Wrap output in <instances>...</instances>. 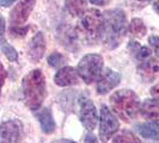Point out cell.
Instances as JSON below:
<instances>
[{
    "instance_id": "8fae6325",
    "label": "cell",
    "mask_w": 159,
    "mask_h": 143,
    "mask_svg": "<svg viewBox=\"0 0 159 143\" xmlns=\"http://www.w3.org/2000/svg\"><path fill=\"white\" fill-rule=\"evenodd\" d=\"M54 81L56 85L66 87V86H72L77 85L79 82V76H78V71H75L73 67H64L55 74Z\"/></svg>"
},
{
    "instance_id": "83f0119b",
    "label": "cell",
    "mask_w": 159,
    "mask_h": 143,
    "mask_svg": "<svg viewBox=\"0 0 159 143\" xmlns=\"http://www.w3.org/2000/svg\"><path fill=\"white\" fill-rule=\"evenodd\" d=\"M17 0H0V6L2 7H8L11 6L13 2H16Z\"/></svg>"
},
{
    "instance_id": "7a4b0ae2",
    "label": "cell",
    "mask_w": 159,
    "mask_h": 143,
    "mask_svg": "<svg viewBox=\"0 0 159 143\" xmlns=\"http://www.w3.org/2000/svg\"><path fill=\"white\" fill-rule=\"evenodd\" d=\"M22 88L25 105L32 111H37L47 95V86L43 73L40 69H34L28 73L24 76Z\"/></svg>"
},
{
    "instance_id": "44dd1931",
    "label": "cell",
    "mask_w": 159,
    "mask_h": 143,
    "mask_svg": "<svg viewBox=\"0 0 159 143\" xmlns=\"http://www.w3.org/2000/svg\"><path fill=\"white\" fill-rule=\"evenodd\" d=\"M1 49H2L5 56L7 57L11 62H16L17 60H18V53H17V50L12 46H10L8 43H6L5 41H1Z\"/></svg>"
},
{
    "instance_id": "4dcf8cb0",
    "label": "cell",
    "mask_w": 159,
    "mask_h": 143,
    "mask_svg": "<svg viewBox=\"0 0 159 143\" xmlns=\"http://www.w3.org/2000/svg\"><path fill=\"white\" fill-rule=\"evenodd\" d=\"M151 93L152 94H158L159 93V82L156 86H153V87L151 88Z\"/></svg>"
},
{
    "instance_id": "2e32d148",
    "label": "cell",
    "mask_w": 159,
    "mask_h": 143,
    "mask_svg": "<svg viewBox=\"0 0 159 143\" xmlns=\"http://www.w3.org/2000/svg\"><path fill=\"white\" fill-rule=\"evenodd\" d=\"M78 32L74 31L72 28H64L59 31V40L64 47L68 48L71 50L77 49V41H78Z\"/></svg>"
},
{
    "instance_id": "d6a6232c",
    "label": "cell",
    "mask_w": 159,
    "mask_h": 143,
    "mask_svg": "<svg viewBox=\"0 0 159 143\" xmlns=\"http://www.w3.org/2000/svg\"><path fill=\"white\" fill-rule=\"evenodd\" d=\"M153 7H154V11H156V12H157V13L159 15V0H158V1H156V2H154Z\"/></svg>"
},
{
    "instance_id": "9c48e42d",
    "label": "cell",
    "mask_w": 159,
    "mask_h": 143,
    "mask_svg": "<svg viewBox=\"0 0 159 143\" xmlns=\"http://www.w3.org/2000/svg\"><path fill=\"white\" fill-rule=\"evenodd\" d=\"M36 0H20L10 13V23L12 26H22L34 10Z\"/></svg>"
},
{
    "instance_id": "836d02e7",
    "label": "cell",
    "mask_w": 159,
    "mask_h": 143,
    "mask_svg": "<svg viewBox=\"0 0 159 143\" xmlns=\"http://www.w3.org/2000/svg\"><path fill=\"white\" fill-rule=\"evenodd\" d=\"M139 1H148V0H139Z\"/></svg>"
},
{
    "instance_id": "5b68a950",
    "label": "cell",
    "mask_w": 159,
    "mask_h": 143,
    "mask_svg": "<svg viewBox=\"0 0 159 143\" xmlns=\"http://www.w3.org/2000/svg\"><path fill=\"white\" fill-rule=\"evenodd\" d=\"M103 69V58L98 54H89L80 60L78 64V74L86 84H92L99 79Z\"/></svg>"
},
{
    "instance_id": "f546056e",
    "label": "cell",
    "mask_w": 159,
    "mask_h": 143,
    "mask_svg": "<svg viewBox=\"0 0 159 143\" xmlns=\"http://www.w3.org/2000/svg\"><path fill=\"white\" fill-rule=\"evenodd\" d=\"M93 5H104V4H108L110 0H90Z\"/></svg>"
},
{
    "instance_id": "1f68e13d",
    "label": "cell",
    "mask_w": 159,
    "mask_h": 143,
    "mask_svg": "<svg viewBox=\"0 0 159 143\" xmlns=\"http://www.w3.org/2000/svg\"><path fill=\"white\" fill-rule=\"evenodd\" d=\"M53 143H75V142H73L71 140H59V141H55V142Z\"/></svg>"
},
{
    "instance_id": "7c38bea8",
    "label": "cell",
    "mask_w": 159,
    "mask_h": 143,
    "mask_svg": "<svg viewBox=\"0 0 159 143\" xmlns=\"http://www.w3.org/2000/svg\"><path fill=\"white\" fill-rule=\"evenodd\" d=\"M46 51V41L42 32H37L29 44V57L32 62H39Z\"/></svg>"
},
{
    "instance_id": "ac0fdd59",
    "label": "cell",
    "mask_w": 159,
    "mask_h": 143,
    "mask_svg": "<svg viewBox=\"0 0 159 143\" xmlns=\"http://www.w3.org/2000/svg\"><path fill=\"white\" fill-rule=\"evenodd\" d=\"M66 8L67 11L74 17H81L86 12V0H66Z\"/></svg>"
},
{
    "instance_id": "603a6c76",
    "label": "cell",
    "mask_w": 159,
    "mask_h": 143,
    "mask_svg": "<svg viewBox=\"0 0 159 143\" xmlns=\"http://www.w3.org/2000/svg\"><path fill=\"white\" fill-rule=\"evenodd\" d=\"M65 58L64 56L61 55V54H59V53H54V54H52V55L48 57V63L50 64L52 67H60L61 64L64 63Z\"/></svg>"
},
{
    "instance_id": "3957f363",
    "label": "cell",
    "mask_w": 159,
    "mask_h": 143,
    "mask_svg": "<svg viewBox=\"0 0 159 143\" xmlns=\"http://www.w3.org/2000/svg\"><path fill=\"white\" fill-rule=\"evenodd\" d=\"M112 109L121 118L126 122L134 119L140 111V102L138 95L130 89L116 91L110 97Z\"/></svg>"
},
{
    "instance_id": "6da1fadb",
    "label": "cell",
    "mask_w": 159,
    "mask_h": 143,
    "mask_svg": "<svg viewBox=\"0 0 159 143\" xmlns=\"http://www.w3.org/2000/svg\"><path fill=\"white\" fill-rule=\"evenodd\" d=\"M127 32V18L122 10L115 8L103 13L101 41L109 49H115Z\"/></svg>"
},
{
    "instance_id": "ba28073f",
    "label": "cell",
    "mask_w": 159,
    "mask_h": 143,
    "mask_svg": "<svg viewBox=\"0 0 159 143\" xmlns=\"http://www.w3.org/2000/svg\"><path fill=\"white\" fill-rule=\"evenodd\" d=\"M23 136V125L19 120H6L0 125V143H18Z\"/></svg>"
},
{
    "instance_id": "cb8c5ba5",
    "label": "cell",
    "mask_w": 159,
    "mask_h": 143,
    "mask_svg": "<svg viewBox=\"0 0 159 143\" xmlns=\"http://www.w3.org/2000/svg\"><path fill=\"white\" fill-rule=\"evenodd\" d=\"M28 29L29 28H26V26H11V33H12V36H15V37H23L24 35L28 32Z\"/></svg>"
},
{
    "instance_id": "e0dca14e",
    "label": "cell",
    "mask_w": 159,
    "mask_h": 143,
    "mask_svg": "<svg viewBox=\"0 0 159 143\" xmlns=\"http://www.w3.org/2000/svg\"><path fill=\"white\" fill-rule=\"evenodd\" d=\"M136 130L145 138L159 140V123L158 122H148L136 127Z\"/></svg>"
},
{
    "instance_id": "7402d4cb",
    "label": "cell",
    "mask_w": 159,
    "mask_h": 143,
    "mask_svg": "<svg viewBox=\"0 0 159 143\" xmlns=\"http://www.w3.org/2000/svg\"><path fill=\"white\" fill-rule=\"evenodd\" d=\"M134 53H135V57L139 61H141V62L146 61L151 56V50L147 47H140V46H138V49L134 50Z\"/></svg>"
},
{
    "instance_id": "d6986e66",
    "label": "cell",
    "mask_w": 159,
    "mask_h": 143,
    "mask_svg": "<svg viewBox=\"0 0 159 143\" xmlns=\"http://www.w3.org/2000/svg\"><path fill=\"white\" fill-rule=\"evenodd\" d=\"M129 31L130 33L134 36V37H143L145 35H146V31H147V29H146V26H145V24L141 19H139V18H135V19H133L130 24H129Z\"/></svg>"
},
{
    "instance_id": "9a60e30c",
    "label": "cell",
    "mask_w": 159,
    "mask_h": 143,
    "mask_svg": "<svg viewBox=\"0 0 159 143\" xmlns=\"http://www.w3.org/2000/svg\"><path fill=\"white\" fill-rule=\"evenodd\" d=\"M140 112L145 118L159 123V98L146 99L140 107Z\"/></svg>"
},
{
    "instance_id": "30bf717a",
    "label": "cell",
    "mask_w": 159,
    "mask_h": 143,
    "mask_svg": "<svg viewBox=\"0 0 159 143\" xmlns=\"http://www.w3.org/2000/svg\"><path fill=\"white\" fill-rule=\"evenodd\" d=\"M120 81H121L120 73L112 71L110 68H105L98 79V84H97L98 94H107L112 88H115L119 85Z\"/></svg>"
},
{
    "instance_id": "484cf974",
    "label": "cell",
    "mask_w": 159,
    "mask_h": 143,
    "mask_svg": "<svg viewBox=\"0 0 159 143\" xmlns=\"http://www.w3.org/2000/svg\"><path fill=\"white\" fill-rule=\"evenodd\" d=\"M6 76H7V73H6V71H5V68H4L2 63L0 62V92H1V88H2L4 84H5Z\"/></svg>"
},
{
    "instance_id": "4fadbf2b",
    "label": "cell",
    "mask_w": 159,
    "mask_h": 143,
    "mask_svg": "<svg viewBox=\"0 0 159 143\" xmlns=\"http://www.w3.org/2000/svg\"><path fill=\"white\" fill-rule=\"evenodd\" d=\"M35 116L39 119L42 128V131L44 134H53L55 131V122L53 118V115L49 107H43V109H39L37 111H35Z\"/></svg>"
},
{
    "instance_id": "277c9868",
    "label": "cell",
    "mask_w": 159,
    "mask_h": 143,
    "mask_svg": "<svg viewBox=\"0 0 159 143\" xmlns=\"http://www.w3.org/2000/svg\"><path fill=\"white\" fill-rule=\"evenodd\" d=\"M103 15L95 8L86 11L80 18L78 25V33L81 40L89 44H96L101 40Z\"/></svg>"
},
{
    "instance_id": "5bb4252c",
    "label": "cell",
    "mask_w": 159,
    "mask_h": 143,
    "mask_svg": "<svg viewBox=\"0 0 159 143\" xmlns=\"http://www.w3.org/2000/svg\"><path fill=\"white\" fill-rule=\"evenodd\" d=\"M138 72L146 82L153 81L159 74V62L153 58L143 61V63L138 67Z\"/></svg>"
},
{
    "instance_id": "f1b7e54d",
    "label": "cell",
    "mask_w": 159,
    "mask_h": 143,
    "mask_svg": "<svg viewBox=\"0 0 159 143\" xmlns=\"http://www.w3.org/2000/svg\"><path fill=\"white\" fill-rule=\"evenodd\" d=\"M85 143H98V141L93 135L89 134V135L85 136Z\"/></svg>"
},
{
    "instance_id": "ffe728a7",
    "label": "cell",
    "mask_w": 159,
    "mask_h": 143,
    "mask_svg": "<svg viewBox=\"0 0 159 143\" xmlns=\"http://www.w3.org/2000/svg\"><path fill=\"white\" fill-rule=\"evenodd\" d=\"M114 143H141L140 140L130 131H122L117 136L114 137Z\"/></svg>"
},
{
    "instance_id": "4316f807",
    "label": "cell",
    "mask_w": 159,
    "mask_h": 143,
    "mask_svg": "<svg viewBox=\"0 0 159 143\" xmlns=\"http://www.w3.org/2000/svg\"><path fill=\"white\" fill-rule=\"evenodd\" d=\"M4 33H5V19L0 13V38H2Z\"/></svg>"
},
{
    "instance_id": "d4e9b609",
    "label": "cell",
    "mask_w": 159,
    "mask_h": 143,
    "mask_svg": "<svg viewBox=\"0 0 159 143\" xmlns=\"http://www.w3.org/2000/svg\"><path fill=\"white\" fill-rule=\"evenodd\" d=\"M148 43L151 44V47L153 48V50L156 51V54L159 56V37L158 36H151L148 38Z\"/></svg>"
},
{
    "instance_id": "8992f818",
    "label": "cell",
    "mask_w": 159,
    "mask_h": 143,
    "mask_svg": "<svg viewBox=\"0 0 159 143\" xmlns=\"http://www.w3.org/2000/svg\"><path fill=\"white\" fill-rule=\"evenodd\" d=\"M120 123L115 115L108 106L102 105L101 107V118H99V138L103 143H107L114 134L119 130Z\"/></svg>"
},
{
    "instance_id": "52a82bcc",
    "label": "cell",
    "mask_w": 159,
    "mask_h": 143,
    "mask_svg": "<svg viewBox=\"0 0 159 143\" xmlns=\"http://www.w3.org/2000/svg\"><path fill=\"white\" fill-rule=\"evenodd\" d=\"M79 117L81 124L88 129L89 131L93 130L97 125V111H96L95 104L86 94H83L79 98Z\"/></svg>"
}]
</instances>
